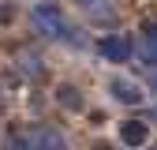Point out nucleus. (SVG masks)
<instances>
[{
	"label": "nucleus",
	"mask_w": 157,
	"mask_h": 150,
	"mask_svg": "<svg viewBox=\"0 0 157 150\" xmlns=\"http://www.w3.org/2000/svg\"><path fill=\"white\" fill-rule=\"evenodd\" d=\"M30 23L41 38H52V41H60V38H71V26L64 23V11L52 4V0H41V4H34L30 11Z\"/></svg>",
	"instance_id": "f257e3e1"
},
{
	"label": "nucleus",
	"mask_w": 157,
	"mask_h": 150,
	"mask_svg": "<svg viewBox=\"0 0 157 150\" xmlns=\"http://www.w3.org/2000/svg\"><path fill=\"white\" fill-rule=\"evenodd\" d=\"M97 56L101 60H109V64H124V60H131V41L124 34H105V38H97Z\"/></svg>",
	"instance_id": "f03ea898"
},
{
	"label": "nucleus",
	"mask_w": 157,
	"mask_h": 150,
	"mask_svg": "<svg viewBox=\"0 0 157 150\" xmlns=\"http://www.w3.org/2000/svg\"><path fill=\"white\" fill-rule=\"evenodd\" d=\"M26 135H30L34 150H67V139L56 128H34V131H26Z\"/></svg>",
	"instance_id": "7ed1b4c3"
},
{
	"label": "nucleus",
	"mask_w": 157,
	"mask_h": 150,
	"mask_svg": "<svg viewBox=\"0 0 157 150\" xmlns=\"http://www.w3.org/2000/svg\"><path fill=\"white\" fill-rule=\"evenodd\" d=\"M120 139H124V146H146V139H150V124L146 120H124V128H120Z\"/></svg>",
	"instance_id": "20e7f679"
},
{
	"label": "nucleus",
	"mask_w": 157,
	"mask_h": 150,
	"mask_svg": "<svg viewBox=\"0 0 157 150\" xmlns=\"http://www.w3.org/2000/svg\"><path fill=\"white\" fill-rule=\"evenodd\" d=\"M109 90H112V98H116V101H124V105H139V101H142L139 83H131V79H112Z\"/></svg>",
	"instance_id": "39448f33"
},
{
	"label": "nucleus",
	"mask_w": 157,
	"mask_h": 150,
	"mask_svg": "<svg viewBox=\"0 0 157 150\" xmlns=\"http://www.w3.org/2000/svg\"><path fill=\"white\" fill-rule=\"evenodd\" d=\"M142 60L146 64H157V23H142Z\"/></svg>",
	"instance_id": "423d86ee"
},
{
	"label": "nucleus",
	"mask_w": 157,
	"mask_h": 150,
	"mask_svg": "<svg viewBox=\"0 0 157 150\" xmlns=\"http://www.w3.org/2000/svg\"><path fill=\"white\" fill-rule=\"evenodd\" d=\"M78 8H86L94 19H101V23H109L112 19V8H109V0H75Z\"/></svg>",
	"instance_id": "0eeeda50"
},
{
	"label": "nucleus",
	"mask_w": 157,
	"mask_h": 150,
	"mask_svg": "<svg viewBox=\"0 0 157 150\" xmlns=\"http://www.w3.org/2000/svg\"><path fill=\"white\" fill-rule=\"evenodd\" d=\"M4 150H34V143H30L26 131H11L8 143H4Z\"/></svg>",
	"instance_id": "6e6552de"
},
{
	"label": "nucleus",
	"mask_w": 157,
	"mask_h": 150,
	"mask_svg": "<svg viewBox=\"0 0 157 150\" xmlns=\"http://www.w3.org/2000/svg\"><path fill=\"white\" fill-rule=\"evenodd\" d=\"M19 68L30 71V75H41V60H37V56H30V53H19Z\"/></svg>",
	"instance_id": "1a4fd4ad"
},
{
	"label": "nucleus",
	"mask_w": 157,
	"mask_h": 150,
	"mask_svg": "<svg viewBox=\"0 0 157 150\" xmlns=\"http://www.w3.org/2000/svg\"><path fill=\"white\" fill-rule=\"evenodd\" d=\"M56 98H60V105H67V109H78V105H82V98L75 94V86H64Z\"/></svg>",
	"instance_id": "9d476101"
}]
</instances>
